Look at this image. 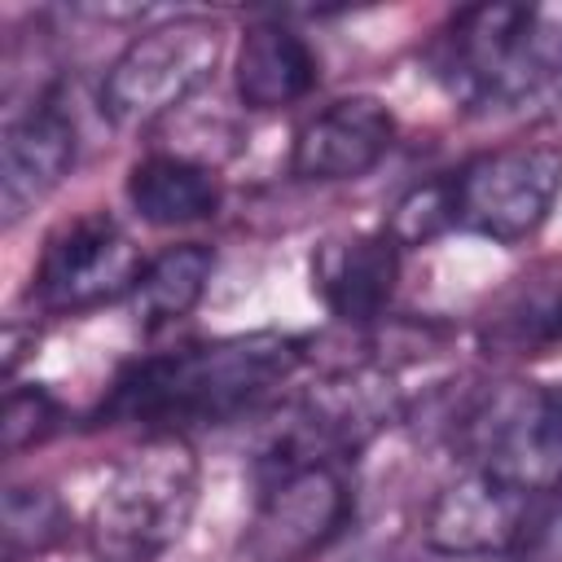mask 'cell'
<instances>
[{"instance_id": "6da1fadb", "label": "cell", "mask_w": 562, "mask_h": 562, "mask_svg": "<svg viewBox=\"0 0 562 562\" xmlns=\"http://www.w3.org/2000/svg\"><path fill=\"white\" fill-rule=\"evenodd\" d=\"M307 360V338L250 329L184 342L132 360L97 404L101 426H140L145 435H189L228 426L272 404Z\"/></svg>"}, {"instance_id": "7a4b0ae2", "label": "cell", "mask_w": 562, "mask_h": 562, "mask_svg": "<svg viewBox=\"0 0 562 562\" xmlns=\"http://www.w3.org/2000/svg\"><path fill=\"white\" fill-rule=\"evenodd\" d=\"M558 40L544 35V13L527 4L457 9L426 44L430 79L461 110H518L553 92Z\"/></svg>"}, {"instance_id": "3957f363", "label": "cell", "mask_w": 562, "mask_h": 562, "mask_svg": "<svg viewBox=\"0 0 562 562\" xmlns=\"http://www.w3.org/2000/svg\"><path fill=\"white\" fill-rule=\"evenodd\" d=\"M198 509V457L184 435H145L114 461L88 509L101 562H145L171 549Z\"/></svg>"}, {"instance_id": "277c9868", "label": "cell", "mask_w": 562, "mask_h": 562, "mask_svg": "<svg viewBox=\"0 0 562 562\" xmlns=\"http://www.w3.org/2000/svg\"><path fill=\"white\" fill-rule=\"evenodd\" d=\"M465 470H483L531 496H562V386L496 382L452 417Z\"/></svg>"}, {"instance_id": "5b68a950", "label": "cell", "mask_w": 562, "mask_h": 562, "mask_svg": "<svg viewBox=\"0 0 562 562\" xmlns=\"http://www.w3.org/2000/svg\"><path fill=\"white\" fill-rule=\"evenodd\" d=\"M224 57V26L202 13L162 18L136 31L105 66L97 105L114 127H149L202 92Z\"/></svg>"}, {"instance_id": "8992f818", "label": "cell", "mask_w": 562, "mask_h": 562, "mask_svg": "<svg viewBox=\"0 0 562 562\" xmlns=\"http://www.w3.org/2000/svg\"><path fill=\"white\" fill-rule=\"evenodd\" d=\"M452 228L518 246L553 215L562 198V140L527 136L465 158L443 176Z\"/></svg>"}, {"instance_id": "52a82bcc", "label": "cell", "mask_w": 562, "mask_h": 562, "mask_svg": "<svg viewBox=\"0 0 562 562\" xmlns=\"http://www.w3.org/2000/svg\"><path fill=\"white\" fill-rule=\"evenodd\" d=\"M255 483V514L241 536L246 562H307L351 527L356 492L338 461L294 465Z\"/></svg>"}, {"instance_id": "ba28073f", "label": "cell", "mask_w": 562, "mask_h": 562, "mask_svg": "<svg viewBox=\"0 0 562 562\" xmlns=\"http://www.w3.org/2000/svg\"><path fill=\"white\" fill-rule=\"evenodd\" d=\"M145 259L110 211H83L61 220L35 259L31 303L40 312H88L110 299H127Z\"/></svg>"}, {"instance_id": "9c48e42d", "label": "cell", "mask_w": 562, "mask_h": 562, "mask_svg": "<svg viewBox=\"0 0 562 562\" xmlns=\"http://www.w3.org/2000/svg\"><path fill=\"white\" fill-rule=\"evenodd\" d=\"M553 501L518 492L483 470H465L430 496L422 540L443 558H514Z\"/></svg>"}, {"instance_id": "30bf717a", "label": "cell", "mask_w": 562, "mask_h": 562, "mask_svg": "<svg viewBox=\"0 0 562 562\" xmlns=\"http://www.w3.org/2000/svg\"><path fill=\"white\" fill-rule=\"evenodd\" d=\"M395 132L400 127H395V114L386 101H378L369 92L338 97L325 110H316L312 119H303V127L294 132L290 171L312 184L360 180L391 154Z\"/></svg>"}, {"instance_id": "8fae6325", "label": "cell", "mask_w": 562, "mask_h": 562, "mask_svg": "<svg viewBox=\"0 0 562 562\" xmlns=\"http://www.w3.org/2000/svg\"><path fill=\"white\" fill-rule=\"evenodd\" d=\"M75 154L79 132L57 97H40L26 110L9 114L0 136V215L9 228L70 176Z\"/></svg>"}, {"instance_id": "7c38bea8", "label": "cell", "mask_w": 562, "mask_h": 562, "mask_svg": "<svg viewBox=\"0 0 562 562\" xmlns=\"http://www.w3.org/2000/svg\"><path fill=\"white\" fill-rule=\"evenodd\" d=\"M312 294L325 312L351 329H369L386 316L400 285V241L382 233H338L325 237L307 259Z\"/></svg>"}, {"instance_id": "4fadbf2b", "label": "cell", "mask_w": 562, "mask_h": 562, "mask_svg": "<svg viewBox=\"0 0 562 562\" xmlns=\"http://www.w3.org/2000/svg\"><path fill=\"white\" fill-rule=\"evenodd\" d=\"M321 83V53L290 22H255L241 31L233 88L246 110H290Z\"/></svg>"}, {"instance_id": "5bb4252c", "label": "cell", "mask_w": 562, "mask_h": 562, "mask_svg": "<svg viewBox=\"0 0 562 562\" xmlns=\"http://www.w3.org/2000/svg\"><path fill=\"white\" fill-rule=\"evenodd\" d=\"M127 206L154 228H189L215 220L224 206V184L215 167L189 154H145L127 171Z\"/></svg>"}, {"instance_id": "9a60e30c", "label": "cell", "mask_w": 562, "mask_h": 562, "mask_svg": "<svg viewBox=\"0 0 562 562\" xmlns=\"http://www.w3.org/2000/svg\"><path fill=\"white\" fill-rule=\"evenodd\" d=\"M211 272H215V250L202 241H180V246H167L162 255L145 259L136 285L127 290V307H132L136 325L154 334V329L189 316L202 303Z\"/></svg>"}, {"instance_id": "2e32d148", "label": "cell", "mask_w": 562, "mask_h": 562, "mask_svg": "<svg viewBox=\"0 0 562 562\" xmlns=\"http://www.w3.org/2000/svg\"><path fill=\"white\" fill-rule=\"evenodd\" d=\"M479 347L487 356H549L562 351V277L540 285H518L479 329Z\"/></svg>"}, {"instance_id": "e0dca14e", "label": "cell", "mask_w": 562, "mask_h": 562, "mask_svg": "<svg viewBox=\"0 0 562 562\" xmlns=\"http://www.w3.org/2000/svg\"><path fill=\"white\" fill-rule=\"evenodd\" d=\"M70 536L66 501L44 483H13L4 492V562L35 558Z\"/></svg>"}, {"instance_id": "ac0fdd59", "label": "cell", "mask_w": 562, "mask_h": 562, "mask_svg": "<svg viewBox=\"0 0 562 562\" xmlns=\"http://www.w3.org/2000/svg\"><path fill=\"white\" fill-rule=\"evenodd\" d=\"M61 426V404L35 382V386H9L4 395V452L18 457L35 443H44Z\"/></svg>"}, {"instance_id": "d6986e66", "label": "cell", "mask_w": 562, "mask_h": 562, "mask_svg": "<svg viewBox=\"0 0 562 562\" xmlns=\"http://www.w3.org/2000/svg\"><path fill=\"white\" fill-rule=\"evenodd\" d=\"M448 228H452V211H448V184H443V176L408 189L400 198L391 224H386V233L400 241V250L404 246H422V241H430V237H439Z\"/></svg>"}, {"instance_id": "ffe728a7", "label": "cell", "mask_w": 562, "mask_h": 562, "mask_svg": "<svg viewBox=\"0 0 562 562\" xmlns=\"http://www.w3.org/2000/svg\"><path fill=\"white\" fill-rule=\"evenodd\" d=\"M509 562H562V509L549 505L536 522V531L522 540V549Z\"/></svg>"}, {"instance_id": "44dd1931", "label": "cell", "mask_w": 562, "mask_h": 562, "mask_svg": "<svg viewBox=\"0 0 562 562\" xmlns=\"http://www.w3.org/2000/svg\"><path fill=\"white\" fill-rule=\"evenodd\" d=\"M553 97L562 101V40H558V66H553Z\"/></svg>"}]
</instances>
